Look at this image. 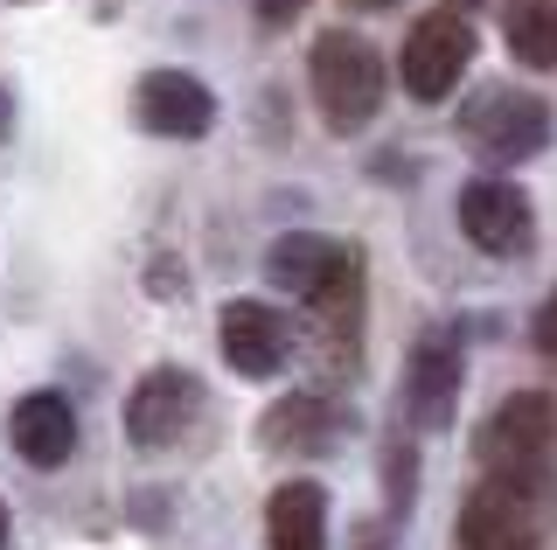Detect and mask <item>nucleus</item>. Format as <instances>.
<instances>
[{"mask_svg":"<svg viewBox=\"0 0 557 550\" xmlns=\"http://www.w3.org/2000/svg\"><path fill=\"white\" fill-rule=\"evenodd\" d=\"M530 335H536V355H550V363H557V293L536 307V328Z\"/></svg>","mask_w":557,"mask_h":550,"instance_id":"obj_16","label":"nucleus"},{"mask_svg":"<svg viewBox=\"0 0 557 550\" xmlns=\"http://www.w3.org/2000/svg\"><path fill=\"white\" fill-rule=\"evenodd\" d=\"M467 63H474V28H467V14L460 8H432L425 22H411L397 77H405V91L418 105H446L453 84L467 77Z\"/></svg>","mask_w":557,"mask_h":550,"instance_id":"obj_4","label":"nucleus"},{"mask_svg":"<svg viewBox=\"0 0 557 550\" xmlns=\"http://www.w3.org/2000/svg\"><path fill=\"white\" fill-rule=\"evenodd\" d=\"M356 8H397V0H356Z\"/></svg>","mask_w":557,"mask_h":550,"instance_id":"obj_19","label":"nucleus"},{"mask_svg":"<svg viewBox=\"0 0 557 550\" xmlns=\"http://www.w3.org/2000/svg\"><path fill=\"white\" fill-rule=\"evenodd\" d=\"M446 8H474V0H446Z\"/></svg>","mask_w":557,"mask_h":550,"instance_id":"obj_21","label":"nucleus"},{"mask_svg":"<svg viewBox=\"0 0 557 550\" xmlns=\"http://www.w3.org/2000/svg\"><path fill=\"white\" fill-rule=\"evenodd\" d=\"M300 8H307V0H258V14H265V22H293Z\"/></svg>","mask_w":557,"mask_h":550,"instance_id":"obj_17","label":"nucleus"},{"mask_svg":"<svg viewBox=\"0 0 557 550\" xmlns=\"http://www.w3.org/2000/svg\"><path fill=\"white\" fill-rule=\"evenodd\" d=\"M265 543L272 550H327V488L321 480H286L265 502Z\"/></svg>","mask_w":557,"mask_h":550,"instance_id":"obj_14","label":"nucleus"},{"mask_svg":"<svg viewBox=\"0 0 557 550\" xmlns=\"http://www.w3.org/2000/svg\"><path fill=\"white\" fill-rule=\"evenodd\" d=\"M335 265H342V245L335 237H313V230H286L265 251V279L278 293H293V300H313L327 279H335Z\"/></svg>","mask_w":557,"mask_h":550,"instance_id":"obj_13","label":"nucleus"},{"mask_svg":"<svg viewBox=\"0 0 557 550\" xmlns=\"http://www.w3.org/2000/svg\"><path fill=\"white\" fill-rule=\"evenodd\" d=\"M196 411H202V384L188 370H147L133 384V398H126V433L139 453H168L174 439L196 425Z\"/></svg>","mask_w":557,"mask_h":550,"instance_id":"obj_8","label":"nucleus"},{"mask_svg":"<svg viewBox=\"0 0 557 550\" xmlns=\"http://www.w3.org/2000/svg\"><path fill=\"white\" fill-rule=\"evenodd\" d=\"M0 140H8V91H0Z\"/></svg>","mask_w":557,"mask_h":550,"instance_id":"obj_18","label":"nucleus"},{"mask_svg":"<svg viewBox=\"0 0 557 550\" xmlns=\"http://www.w3.org/2000/svg\"><path fill=\"white\" fill-rule=\"evenodd\" d=\"M335 433H342V411L313 398V390H293L258 418V446H272V453H327Z\"/></svg>","mask_w":557,"mask_h":550,"instance_id":"obj_12","label":"nucleus"},{"mask_svg":"<svg viewBox=\"0 0 557 550\" xmlns=\"http://www.w3.org/2000/svg\"><path fill=\"white\" fill-rule=\"evenodd\" d=\"M0 543H8V502H0Z\"/></svg>","mask_w":557,"mask_h":550,"instance_id":"obj_20","label":"nucleus"},{"mask_svg":"<svg viewBox=\"0 0 557 550\" xmlns=\"http://www.w3.org/2000/svg\"><path fill=\"white\" fill-rule=\"evenodd\" d=\"M216 349H223V363L237 376H278L286 355H293V328L265 300H231L216 314Z\"/></svg>","mask_w":557,"mask_h":550,"instance_id":"obj_9","label":"nucleus"},{"mask_svg":"<svg viewBox=\"0 0 557 550\" xmlns=\"http://www.w3.org/2000/svg\"><path fill=\"white\" fill-rule=\"evenodd\" d=\"M313 105L335 133H362L383 112V57L370 49V36H348V28H327L313 42Z\"/></svg>","mask_w":557,"mask_h":550,"instance_id":"obj_2","label":"nucleus"},{"mask_svg":"<svg viewBox=\"0 0 557 550\" xmlns=\"http://www.w3.org/2000/svg\"><path fill=\"white\" fill-rule=\"evenodd\" d=\"M460 230H467V245L487 251V258H522L536 245V210L516 182L481 175V182L460 188Z\"/></svg>","mask_w":557,"mask_h":550,"instance_id":"obj_7","label":"nucleus"},{"mask_svg":"<svg viewBox=\"0 0 557 550\" xmlns=\"http://www.w3.org/2000/svg\"><path fill=\"white\" fill-rule=\"evenodd\" d=\"M133 112H139V126L161 133V140H202V133L216 126V98H209V84L188 77V71H153V77H139Z\"/></svg>","mask_w":557,"mask_h":550,"instance_id":"obj_10","label":"nucleus"},{"mask_svg":"<svg viewBox=\"0 0 557 550\" xmlns=\"http://www.w3.org/2000/svg\"><path fill=\"white\" fill-rule=\"evenodd\" d=\"M8 439L28 467H63V460L77 453V411H70L63 390H28V398L8 411Z\"/></svg>","mask_w":557,"mask_h":550,"instance_id":"obj_11","label":"nucleus"},{"mask_svg":"<svg viewBox=\"0 0 557 550\" xmlns=\"http://www.w3.org/2000/svg\"><path fill=\"white\" fill-rule=\"evenodd\" d=\"M474 453L487 474H550L557 467V390H509L481 418Z\"/></svg>","mask_w":557,"mask_h":550,"instance_id":"obj_3","label":"nucleus"},{"mask_svg":"<svg viewBox=\"0 0 557 550\" xmlns=\"http://www.w3.org/2000/svg\"><path fill=\"white\" fill-rule=\"evenodd\" d=\"M467 147L481 161H530L550 147V105L536 91H481L467 112Z\"/></svg>","mask_w":557,"mask_h":550,"instance_id":"obj_5","label":"nucleus"},{"mask_svg":"<svg viewBox=\"0 0 557 550\" xmlns=\"http://www.w3.org/2000/svg\"><path fill=\"white\" fill-rule=\"evenodd\" d=\"M460 376H467L460 335L425 328V335L411 341V363H405V418L418 425V433H446V425H453V404H460Z\"/></svg>","mask_w":557,"mask_h":550,"instance_id":"obj_6","label":"nucleus"},{"mask_svg":"<svg viewBox=\"0 0 557 550\" xmlns=\"http://www.w3.org/2000/svg\"><path fill=\"white\" fill-rule=\"evenodd\" d=\"M557 515L550 474H481L460 502V550H536Z\"/></svg>","mask_w":557,"mask_h":550,"instance_id":"obj_1","label":"nucleus"},{"mask_svg":"<svg viewBox=\"0 0 557 550\" xmlns=\"http://www.w3.org/2000/svg\"><path fill=\"white\" fill-rule=\"evenodd\" d=\"M502 36H509L516 63L557 71V8L550 0H502Z\"/></svg>","mask_w":557,"mask_h":550,"instance_id":"obj_15","label":"nucleus"}]
</instances>
